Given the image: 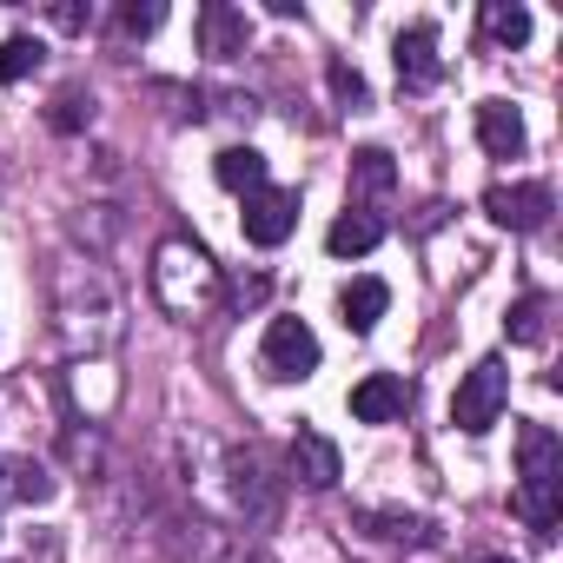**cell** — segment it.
Segmentation results:
<instances>
[{
	"label": "cell",
	"mask_w": 563,
	"mask_h": 563,
	"mask_svg": "<svg viewBox=\"0 0 563 563\" xmlns=\"http://www.w3.org/2000/svg\"><path fill=\"white\" fill-rule=\"evenodd\" d=\"M47 299H54V332L74 358H107L126 339V299L93 252H67L54 265Z\"/></svg>",
	"instance_id": "obj_1"
},
{
	"label": "cell",
	"mask_w": 563,
	"mask_h": 563,
	"mask_svg": "<svg viewBox=\"0 0 563 563\" xmlns=\"http://www.w3.org/2000/svg\"><path fill=\"white\" fill-rule=\"evenodd\" d=\"M153 299H159V312H173V319H206L219 299H225V272L212 265V252L199 245V239H186V232H173V239H159L153 245Z\"/></svg>",
	"instance_id": "obj_2"
},
{
	"label": "cell",
	"mask_w": 563,
	"mask_h": 563,
	"mask_svg": "<svg viewBox=\"0 0 563 563\" xmlns=\"http://www.w3.org/2000/svg\"><path fill=\"white\" fill-rule=\"evenodd\" d=\"M556 510H563V438L550 424H523L517 431V517L530 523L537 543H550Z\"/></svg>",
	"instance_id": "obj_3"
},
{
	"label": "cell",
	"mask_w": 563,
	"mask_h": 563,
	"mask_svg": "<svg viewBox=\"0 0 563 563\" xmlns=\"http://www.w3.org/2000/svg\"><path fill=\"white\" fill-rule=\"evenodd\" d=\"M219 457V510L239 523V530H272L278 510H286V484L272 477L265 451L258 444H225L212 451Z\"/></svg>",
	"instance_id": "obj_4"
},
{
	"label": "cell",
	"mask_w": 563,
	"mask_h": 563,
	"mask_svg": "<svg viewBox=\"0 0 563 563\" xmlns=\"http://www.w3.org/2000/svg\"><path fill=\"white\" fill-rule=\"evenodd\" d=\"M504 405H510V372H504V358H477V365L457 378V391H451V424L471 431V438H484V431L504 418Z\"/></svg>",
	"instance_id": "obj_5"
},
{
	"label": "cell",
	"mask_w": 563,
	"mask_h": 563,
	"mask_svg": "<svg viewBox=\"0 0 563 563\" xmlns=\"http://www.w3.org/2000/svg\"><path fill=\"white\" fill-rule=\"evenodd\" d=\"M166 543H173V563H272L252 537H239L212 517H186Z\"/></svg>",
	"instance_id": "obj_6"
},
{
	"label": "cell",
	"mask_w": 563,
	"mask_h": 563,
	"mask_svg": "<svg viewBox=\"0 0 563 563\" xmlns=\"http://www.w3.org/2000/svg\"><path fill=\"white\" fill-rule=\"evenodd\" d=\"M258 365L272 372V378H312L319 372V332L306 325V319H272L265 325V345H258Z\"/></svg>",
	"instance_id": "obj_7"
},
{
	"label": "cell",
	"mask_w": 563,
	"mask_h": 563,
	"mask_svg": "<svg viewBox=\"0 0 563 563\" xmlns=\"http://www.w3.org/2000/svg\"><path fill=\"white\" fill-rule=\"evenodd\" d=\"M484 212H490L504 232H543L550 212H556V199H550V186L517 179V186H490V192H484Z\"/></svg>",
	"instance_id": "obj_8"
},
{
	"label": "cell",
	"mask_w": 563,
	"mask_h": 563,
	"mask_svg": "<svg viewBox=\"0 0 563 563\" xmlns=\"http://www.w3.org/2000/svg\"><path fill=\"white\" fill-rule=\"evenodd\" d=\"M239 225H245V239L252 245H286L292 239V225H299V192H286V186H265V192H252L245 199V212H239Z\"/></svg>",
	"instance_id": "obj_9"
},
{
	"label": "cell",
	"mask_w": 563,
	"mask_h": 563,
	"mask_svg": "<svg viewBox=\"0 0 563 563\" xmlns=\"http://www.w3.org/2000/svg\"><path fill=\"white\" fill-rule=\"evenodd\" d=\"M192 27H199V54H206V60H239V54L252 47L245 8H225V0H206Z\"/></svg>",
	"instance_id": "obj_10"
},
{
	"label": "cell",
	"mask_w": 563,
	"mask_h": 563,
	"mask_svg": "<svg viewBox=\"0 0 563 563\" xmlns=\"http://www.w3.org/2000/svg\"><path fill=\"white\" fill-rule=\"evenodd\" d=\"M391 60H398V80H405L411 93L438 87V74H444V60H438V27H431V21H411V27L391 41Z\"/></svg>",
	"instance_id": "obj_11"
},
{
	"label": "cell",
	"mask_w": 563,
	"mask_h": 563,
	"mask_svg": "<svg viewBox=\"0 0 563 563\" xmlns=\"http://www.w3.org/2000/svg\"><path fill=\"white\" fill-rule=\"evenodd\" d=\"M405 411H411V385L398 372H372V378L352 385V418L358 424H398Z\"/></svg>",
	"instance_id": "obj_12"
},
{
	"label": "cell",
	"mask_w": 563,
	"mask_h": 563,
	"mask_svg": "<svg viewBox=\"0 0 563 563\" xmlns=\"http://www.w3.org/2000/svg\"><path fill=\"white\" fill-rule=\"evenodd\" d=\"M286 471H292L306 490H332L345 464H339V444H332L325 431H299V438L286 444Z\"/></svg>",
	"instance_id": "obj_13"
},
{
	"label": "cell",
	"mask_w": 563,
	"mask_h": 563,
	"mask_svg": "<svg viewBox=\"0 0 563 563\" xmlns=\"http://www.w3.org/2000/svg\"><path fill=\"white\" fill-rule=\"evenodd\" d=\"M477 146H484L490 159H517V153L530 146L523 113H517L510 100H477Z\"/></svg>",
	"instance_id": "obj_14"
},
{
	"label": "cell",
	"mask_w": 563,
	"mask_h": 563,
	"mask_svg": "<svg viewBox=\"0 0 563 563\" xmlns=\"http://www.w3.org/2000/svg\"><path fill=\"white\" fill-rule=\"evenodd\" d=\"M391 192H398L391 153H385V146H358V153H352V206H358V212H378Z\"/></svg>",
	"instance_id": "obj_15"
},
{
	"label": "cell",
	"mask_w": 563,
	"mask_h": 563,
	"mask_svg": "<svg viewBox=\"0 0 563 563\" xmlns=\"http://www.w3.org/2000/svg\"><path fill=\"white\" fill-rule=\"evenodd\" d=\"M60 477L41 457H0V504H47Z\"/></svg>",
	"instance_id": "obj_16"
},
{
	"label": "cell",
	"mask_w": 563,
	"mask_h": 563,
	"mask_svg": "<svg viewBox=\"0 0 563 563\" xmlns=\"http://www.w3.org/2000/svg\"><path fill=\"white\" fill-rule=\"evenodd\" d=\"M378 239H385V212H358V206H345V212L332 219V232H325V252H332V258H365Z\"/></svg>",
	"instance_id": "obj_17"
},
{
	"label": "cell",
	"mask_w": 563,
	"mask_h": 563,
	"mask_svg": "<svg viewBox=\"0 0 563 563\" xmlns=\"http://www.w3.org/2000/svg\"><path fill=\"white\" fill-rule=\"evenodd\" d=\"M385 306H391V286H385V278H352V286L339 292V319H345V332H372V325L385 319Z\"/></svg>",
	"instance_id": "obj_18"
},
{
	"label": "cell",
	"mask_w": 563,
	"mask_h": 563,
	"mask_svg": "<svg viewBox=\"0 0 563 563\" xmlns=\"http://www.w3.org/2000/svg\"><path fill=\"white\" fill-rule=\"evenodd\" d=\"M212 173H219V186L225 192H239V199H252V192H265L272 179H265V153L258 146H225L219 159H212Z\"/></svg>",
	"instance_id": "obj_19"
},
{
	"label": "cell",
	"mask_w": 563,
	"mask_h": 563,
	"mask_svg": "<svg viewBox=\"0 0 563 563\" xmlns=\"http://www.w3.org/2000/svg\"><path fill=\"white\" fill-rule=\"evenodd\" d=\"M504 332H510V345H543V332H550V299H543V292H523V299L510 306Z\"/></svg>",
	"instance_id": "obj_20"
},
{
	"label": "cell",
	"mask_w": 563,
	"mask_h": 563,
	"mask_svg": "<svg viewBox=\"0 0 563 563\" xmlns=\"http://www.w3.org/2000/svg\"><path fill=\"white\" fill-rule=\"evenodd\" d=\"M484 34L497 47H523L530 41V14L517 8V0H484Z\"/></svg>",
	"instance_id": "obj_21"
},
{
	"label": "cell",
	"mask_w": 563,
	"mask_h": 563,
	"mask_svg": "<svg viewBox=\"0 0 563 563\" xmlns=\"http://www.w3.org/2000/svg\"><path fill=\"white\" fill-rule=\"evenodd\" d=\"M47 60V47L34 41V34H8L0 41V87H14V80H27L34 67Z\"/></svg>",
	"instance_id": "obj_22"
},
{
	"label": "cell",
	"mask_w": 563,
	"mask_h": 563,
	"mask_svg": "<svg viewBox=\"0 0 563 563\" xmlns=\"http://www.w3.org/2000/svg\"><path fill=\"white\" fill-rule=\"evenodd\" d=\"M358 523H365V530H378L385 543H411V550H418V543H431V523H424V517H405V510H365Z\"/></svg>",
	"instance_id": "obj_23"
},
{
	"label": "cell",
	"mask_w": 563,
	"mask_h": 563,
	"mask_svg": "<svg viewBox=\"0 0 563 563\" xmlns=\"http://www.w3.org/2000/svg\"><path fill=\"white\" fill-rule=\"evenodd\" d=\"M325 80H332V93H339V107H352V113L365 107V80H358V67H345V60H332V67H325Z\"/></svg>",
	"instance_id": "obj_24"
},
{
	"label": "cell",
	"mask_w": 563,
	"mask_h": 563,
	"mask_svg": "<svg viewBox=\"0 0 563 563\" xmlns=\"http://www.w3.org/2000/svg\"><path fill=\"white\" fill-rule=\"evenodd\" d=\"M159 21H166L159 0H146V8H120V34H153Z\"/></svg>",
	"instance_id": "obj_25"
},
{
	"label": "cell",
	"mask_w": 563,
	"mask_h": 563,
	"mask_svg": "<svg viewBox=\"0 0 563 563\" xmlns=\"http://www.w3.org/2000/svg\"><path fill=\"white\" fill-rule=\"evenodd\" d=\"M87 113H93V100H80V93H60V100H54V126H60V133H74Z\"/></svg>",
	"instance_id": "obj_26"
},
{
	"label": "cell",
	"mask_w": 563,
	"mask_h": 563,
	"mask_svg": "<svg viewBox=\"0 0 563 563\" xmlns=\"http://www.w3.org/2000/svg\"><path fill=\"white\" fill-rule=\"evenodd\" d=\"M232 299H239V306H258V299H265V278H239Z\"/></svg>",
	"instance_id": "obj_27"
},
{
	"label": "cell",
	"mask_w": 563,
	"mask_h": 563,
	"mask_svg": "<svg viewBox=\"0 0 563 563\" xmlns=\"http://www.w3.org/2000/svg\"><path fill=\"white\" fill-rule=\"evenodd\" d=\"M464 563H517V556H497V550H477V556H464Z\"/></svg>",
	"instance_id": "obj_28"
}]
</instances>
